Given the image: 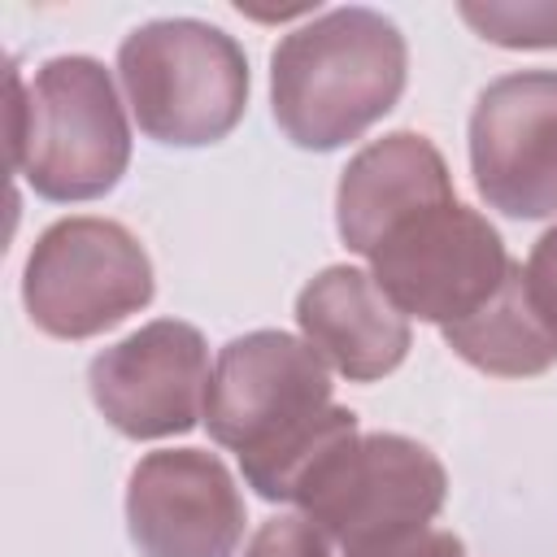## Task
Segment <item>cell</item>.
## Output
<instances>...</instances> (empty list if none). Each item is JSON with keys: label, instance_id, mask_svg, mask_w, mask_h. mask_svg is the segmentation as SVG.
<instances>
[{"label": "cell", "instance_id": "6da1fadb", "mask_svg": "<svg viewBox=\"0 0 557 557\" xmlns=\"http://www.w3.org/2000/svg\"><path fill=\"white\" fill-rule=\"evenodd\" d=\"M405 91V35L374 9H331L287 30L270 57L278 131L309 152L366 135Z\"/></svg>", "mask_w": 557, "mask_h": 557}, {"label": "cell", "instance_id": "7a4b0ae2", "mask_svg": "<svg viewBox=\"0 0 557 557\" xmlns=\"http://www.w3.org/2000/svg\"><path fill=\"white\" fill-rule=\"evenodd\" d=\"M131 161V126L96 57H52L30 87L9 70V165L44 200H96Z\"/></svg>", "mask_w": 557, "mask_h": 557}, {"label": "cell", "instance_id": "3957f363", "mask_svg": "<svg viewBox=\"0 0 557 557\" xmlns=\"http://www.w3.org/2000/svg\"><path fill=\"white\" fill-rule=\"evenodd\" d=\"M117 78L139 131L170 148L226 139L248 104L244 48L196 17L135 26L117 48Z\"/></svg>", "mask_w": 557, "mask_h": 557}, {"label": "cell", "instance_id": "277c9868", "mask_svg": "<svg viewBox=\"0 0 557 557\" xmlns=\"http://www.w3.org/2000/svg\"><path fill=\"white\" fill-rule=\"evenodd\" d=\"M22 300L44 335L91 339L152 300V261L122 222L61 218L26 257Z\"/></svg>", "mask_w": 557, "mask_h": 557}, {"label": "cell", "instance_id": "5b68a950", "mask_svg": "<svg viewBox=\"0 0 557 557\" xmlns=\"http://www.w3.org/2000/svg\"><path fill=\"white\" fill-rule=\"evenodd\" d=\"M440 457L405 435H357L305 496V518L348 553L392 544L431 527L444 509Z\"/></svg>", "mask_w": 557, "mask_h": 557}, {"label": "cell", "instance_id": "8992f818", "mask_svg": "<svg viewBox=\"0 0 557 557\" xmlns=\"http://www.w3.org/2000/svg\"><path fill=\"white\" fill-rule=\"evenodd\" d=\"M370 265L374 283L405 318L453 326L496 296L513 261L483 213L448 200L396 226L374 248Z\"/></svg>", "mask_w": 557, "mask_h": 557}, {"label": "cell", "instance_id": "52a82bcc", "mask_svg": "<svg viewBox=\"0 0 557 557\" xmlns=\"http://www.w3.org/2000/svg\"><path fill=\"white\" fill-rule=\"evenodd\" d=\"M322 409H331L326 361L287 331L239 335L213 361L205 422L209 435L239 457L274 448Z\"/></svg>", "mask_w": 557, "mask_h": 557}, {"label": "cell", "instance_id": "ba28073f", "mask_svg": "<svg viewBox=\"0 0 557 557\" xmlns=\"http://www.w3.org/2000/svg\"><path fill=\"white\" fill-rule=\"evenodd\" d=\"M470 174L505 218L557 213V70L487 83L470 113Z\"/></svg>", "mask_w": 557, "mask_h": 557}, {"label": "cell", "instance_id": "9c48e42d", "mask_svg": "<svg viewBox=\"0 0 557 557\" xmlns=\"http://www.w3.org/2000/svg\"><path fill=\"white\" fill-rule=\"evenodd\" d=\"M209 348L196 326L157 318L122 344L96 352L87 387L104 422L131 440L183 435L205 418Z\"/></svg>", "mask_w": 557, "mask_h": 557}, {"label": "cell", "instance_id": "30bf717a", "mask_svg": "<svg viewBox=\"0 0 557 557\" xmlns=\"http://www.w3.org/2000/svg\"><path fill=\"white\" fill-rule=\"evenodd\" d=\"M126 527L139 557H235L244 496L213 453L161 448L131 470Z\"/></svg>", "mask_w": 557, "mask_h": 557}, {"label": "cell", "instance_id": "8fae6325", "mask_svg": "<svg viewBox=\"0 0 557 557\" xmlns=\"http://www.w3.org/2000/svg\"><path fill=\"white\" fill-rule=\"evenodd\" d=\"M448 200L457 196L440 148L418 131H392L366 144L339 174V191H335L339 239L352 252L374 257V248L396 226Z\"/></svg>", "mask_w": 557, "mask_h": 557}, {"label": "cell", "instance_id": "7c38bea8", "mask_svg": "<svg viewBox=\"0 0 557 557\" xmlns=\"http://www.w3.org/2000/svg\"><path fill=\"white\" fill-rule=\"evenodd\" d=\"M296 322L305 344L352 383L392 374L409 352V318L357 265L313 274L296 296Z\"/></svg>", "mask_w": 557, "mask_h": 557}, {"label": "cell", "instance_id": "4fadbf2b", "mask_svg": "<svg viewBox=\"0 0 557 557\" xmlns=\"http://www.w3.org/2000/svg\"><path fill=\"white\" fill-rule=\"evenodd\" d=\"M440 331H444V344L461 361L496 379H531L557 361V331L535 309L522 265H509L505 283L483 309Z\"/></svg>", "mask_w": 557, "mask_h": 557}, {"label": "cell", "instance_id": "5bb4252c", "mask_svg": "<svg viewBox=\"0 0 557 557\" xmlns=\"http://www.w3.org/2000/svg\"><path fill=\"white\" fill-rule=\"evenodd\" d=\"M357 440V413L352 409H322L309 426H300L296 435L278 440L265 453L239 457L248 487H257V496L265 500H292L305 505V496L313 492V483L331 470V461Z\"/></svg>", "mask_w": 557, "mask_h": 557}, {"label": "cell", "instance_id": "9a60e30c", "mask_svg": "<svg viewBox=\"0 0 557 557\" xmlns=\"http://www.w3.org/2000/svg\"><path fill=\"white\" fill-rule=\"evenodd\" d=\"M461 22L500 48H557V4L553 0H527V4H500V0H461Z\"/></svg>", "mask_w": 557, "mask_h": 557}, {"label": "cell", "instance_id": "2e32d148", "mask_svg": "<svg viewBox=\"0 0 557 557\" xmlns=\"http://www.w3.org/2000/svg\"><path fill=\"white\" fill-rule=\"evenodd\" d=\"M244 557H335V548L309 518H270L257 527Z\"/></svg>", "mask_w": 557, "mask_h": 557}, {"label": "cell", "instance_id": "e0dca14e", "mask_svg": "<svg viewBox=\"0 0 557 557\" xmlns=\"http://www.w3.org/2000/svg\"><path fill=\"white\" fill-rule=\"evenodd\" d=\"M522 278H527V292H531L535 309L557 331V226H548L535 239V248H531V257L522 265Z\"/></svg>", "mask_w": 557, "mask_h": 557}, {"label": "cell", "instance_id": "ac0fdd59", "mask_svg": "<svg viewBox=\"0 0 557 557\" xmlns=\"http://www.w3.org/2000/svg\"><path fill=\"white\" fill-rule=\"evenodd\" d=\"M348 557H466L461 540L453 531H440V527H422L413 535H400L392 544H379V548H361V553H348Z\"/></svg>", "mask_w": 557, "mask_h": 557}]
</instances>
